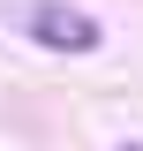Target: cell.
Listing matches in <instances>:
<instances>
[{"label": "cell", "instance_id": "obj_1", "mask_svg": "<svg viewBox=\"0 0 143 151\" xmlns=\"http://www.w3.org/2000/svg\"><path fill=\"white\" fill-rule=\"evenodd\" d=\"M23 23H30L38 45H53V53H90L98 45V15H83V8H60V0H38V8H23Z\"/></svg>", "mask_w": 143, "mask_h": 151}]
</instances>
